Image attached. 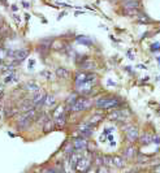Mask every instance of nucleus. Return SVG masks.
Returning <instances> with one entry per match:
<instances>
[{"instance_id": "nucleus-1", "label": "nucleus", "mask_w": 160, "mask_h": 173, "mask_svg": "<svg viewBox=\"0 0 160 173\" xmlns=\"http://www.w3.org/2000/svg\"><path fill=\"white\" fill-rule=\"evenodd\" d=\"M95 104H96V107L102 108V109H112V108H116L120 104V100L117 98L106 96V98H100L98 100H95Z\"/></svg>"}, {"instance_id": "nucleus-2", "label": "nucleus", "mask_w": 160, "mask_h": 173, "mask_svg": "<svg viewBox=\"0 0 160 173\" xmlns=\"http://www.w3.org/2000/svg\"><path fill=\"white\" fill-rule=\"evenodd\" d=\"M90 106H91V100H89V99H77V100L73 103L72 106V111L73 112H81L86 109V108H89Z\"/></svg>"}, {"instance_id": "nucleus-3", "label": "nucleus", "mask_w": 160, "mask_h": 173, "mask_svg": "<svg viewBox=\"0 0 160 173\" xmlns=\"http://www.w3.org/2000/svg\"><path fill=\"white\" fill-rule=\"evenodd\" d=\"M96 76L91 74V73H78L76 76V85L83 83V82H95Z\"/></svg>"}, {"instance_id": "nucleus-4", "label": "nucleus", "mask_w": 160, "mask_h": 173, "mask_svg": "<svg viewBox=\"0 0 160 173\" xmlns=\"http://www.w3.org/2000/svg\"><path fill=\"white\" fill-rule=\"evenodd\" d=\"M93 85H94V82H83V83L76 85V90H77V93L81 95H87L91 93Z\"/></svg>"}, {"instance_id": "nucleus-5", "label": "nucleus", "mask_w": 160, "mask_h": 173, "mask_svg": "<svg viewBox=\"0 0 160 173\" xmlns=\"http://www.w3.org/2000/svg\"><path fill=\"white\" fill-rule=\"evenodd\" d=\"M89 168H90V160L89 159H80V162L77 163L74 171L86 172V171H89Z\"/></svg>"}, {"instance_id": "nucleus-6", "label": "nucleus", "mask_w": 160, "mask_h": 173, "mask_svg": "<svg viewBox=\"0 0 160 173\" xmlns=\"http://www.w3.org/2000/svg\"><path fill=\"white\" fill-rule=\"evenodd\" d=\"M126 138L130 142H134L138 138V129L136 126H128L126 128Z\"/></svg>"}, {"instance_id": "nucleus-7", "label": "nucleus", "mask_w": 160, "mask_h": 173, "mask_svg": "<svg viewBox=\"0 0 160 173\" xmlns=\"http://www.w3.org/2000/svg\"><path fill=\"white\" fill-rule=\"evenodd\" d=\"M73 147H74L76 150H83L87 147V142H86L83 138H77V139H74V142H73Z\"/></svg>"}, {"instance_id": "nucleus-8", "label": "nucleus", "mask_w": 160, "mask_h": 173, "mask_svg": "<svg viewBox=\"0 0 160 173\" xmlns=\"http://www.w3.org/2000/svg\"><path fill=\"white\" fill-rule=\"evenodd\" d=\"M141 143L142 145L154 143V135H151V134H143V135L141 137Z\"/></svg>"}, {"instance_id": "nucleus-9", "label": "nucleus", "mask_w": 160, "mask_h": 173, "mask_svg": "<svg viewBox=\"0 0 160 173\" xmlns=\"http://www.w3.org/2000/svg\"><path fill=\"white\" fill-rule=\"evenodd\" d=\"M55 125H56V128H59V129H61L64 125H65V115H60L56 117V121H55Z\"/></svg>"}, {"instance_id": "nucleus-10", "label": "nucleus", "mask_w": 160, "mask_h": 173, "mask_svg": "<svg viewBox=\"0 0 160 173\" xmlns=\"http://www.w3.org/2000/svg\"><path fill=\"white\" fill-rule=\"evenodd\" d=\"M28 54H29V52H28L26 50H20V51H16V52L13 54V56H15V57H16L17 60H20V61H21V60L26 59Z\"/></svg>"}, {"instance_id": "nucleus-11", "label": "nucleus", "mask_w": 160, "mask_h": 173, "mask_svg": "<svg viewBox=\"0 0 160 173\" xmlns=\"http://www.w3.org/2000/svg\"><path fill=\"white\" fill-rule=\"evenodd\" d=\"M134 155H136V149H134L133 146L128 147V149L124 151V156L126 158V159H132V158H134Z\"/></svg>"}, {"instance_id": "nucleus-12", "label": "nucleus", "mask_w": 160, "mask_h": 173, "mask_svg": "<svg viewBox=\"0 0 160 173\" xmlns=\"http://www.w3.org/2000/svg\"><path fill=\"white\" fill-rule=\"evenodd\" d=\"M56 76L60 77V78H67L69 76V70L65 68H59L57 70H56Z\"/></svg>"}, {"instance_id": "nucleus-13", "label": "nucleus", "mask_w": 160, "mask_h": 173, "mask_svg": "<svg viewBox=\"0 0 160 173\" xmlns=\"http://www.w3.org/2000/svg\"><path fill=\"white\" fill-rule=\"evenodd\" d=\"M44 96H46V95H43L41 93H38L37 95H34L33 104H41V103H43V100H44Z\"/></svg>"}, {"instance_id": "nucleus-14", "label": "nucleus", "mask_w": 160, "mask_h": 173, "mask_svg": "<svg viewBox=\"0 0 160 173\" xmlns=\"http://www.w3.org/2000/svg\"><path fill=\"white\" fill-rule=\"evenodd\" d=\"M95 63L91 61V60H86V61L82 64V69H86V70H91V69H95Z\"/></svg>"}, {"instance_id": "nucleus-15", "label": "nucleus", "mask_w": 160, "mask_h": 173, "mask_svg": "<svg viewBox=\"0 0 160 173\" xmlns=\"http://www.w3.org/2000/svg\"><path fill=\"white\" fill-rule=\"evenodd\" d=\"M43 104L50 107V106H54L55 104V96H52V95H47V96H44V100H43Z\"/></svg>"}, {"instance_id": "nucleus-16", "label": "nucleus", "mask_w": 160, "mask_h": 173, "mask_svg": "<svg viewBox=\"0 0 160 173\" xmlns=\"http://www.w3.org/2000/svg\"><path fill=\"white\" fill-rule=\"evenodd\" d=\"M113 165L117 167V168H122V167L125 165L124 159L120 158V156H113Z\"/></svg>"}, {"instance_id": "nucleus-17", "label": "nucleus", "mask_w": 160, "mask_h": 173, "mask_svg": "<svg viewBox=\"0 0 160 173\" xmlns=\"http://www.w3.org/2000/svg\"><path fill=\"white\" fill-rule=\"evenodd\" d=\"M26 89H29L30 91H33V93H39V86H38L37 83L29 82V83H26Z\"/></svg>"}, {"instance_id": "nucleus-18", "label": "nucleus", "mask_w": 160, "mask_h": 173, "mask_svg": "<svg viewBox=\"0 0 160 173\" xmlns=\"http://www.w3.org/2000/svg\"><path fill=\"white\" fill-rule=\"evenodd\" d=\"M12 81H17V76L13 72H12V73H9V76H8V77H5V78H4V83H11Z\"/></svg>"}, {"instance_id": "nucleus-19", "label": "nucleus", "mask_w": 160, "mask_h": 173, "mask_svg": "<svg viewBox=\"0 0 160 173\" xmlns=\"http://www.w3.org/2000/svg\"><path fill=\"white\" fill-rule=\"evenodd\" d=\"M103 165H113V156H103Z\"/></svg>"}, {"instance_id": "nucleus-20", "label": "nucleus", "mask_w": 160, "mask_h": 173, "mask_svg": "<svg viewBox=\"0 0 160 173\" xmlns=\"http://www.w3.org/2000/svg\"><path fill=\"white\" fill-rule=\"evenodd\" d=\"M100 120H102V116H94V117H93V119H90V120L87 121V122H89L90 125H95V124L98 122V121H100Z\"/></svg>"}, {"instance_id": "nucleus-21", "label": "nucleus", "mask_w": 160, "mask_h": 173, "mask_svg": "<svg viewBox=\"0 0 160 173\" xmlns=\"http://www.w3.org/2000/svg\"><path fill=\"white\" fill-rule=\"evenodd\" d=\"M125 8H138V3L137 2H130L125 4Z\"/></svg>"}, {"instance_id": "nucleus-22", "label": "nucleus", "mask_w": 160, "mask_h": 173, "mask_svg": "<svg viewBox=\"0 0 160 173\" xmlns=\"http://www.w3.org/2000/svg\"><path fill=\"white\" fill-rule=\"evenodd\" d=\"M52 129V122L51 121H47L46 125H44V132H50Z\"/></svg>"}, {"instance_id": "nucleus-23", "label": "nucleus", "mask_w": 160, "mask_h": 173, "mask_svg": "<svg viewBox=\"0 0 160 173\" xmlns=\"http://www.w3.org/2000/svg\"><path fill=\"white\" fill-rule=\"evenodd\" d=\"M77 41H78L80 43H85V44H90V41L85 39V37H80V38H77Z\"/></svg>"}, {"instance_id": "nucleus-24", "label": "nucleus", "mask_w": 160, "mask_h": 173, "mask_svg": "<svg viewBox=\"0 0 160 173\" xmlns=\"http://www.w3.org/2000/svg\"><path fill=\"white\" fill-rule=\"evenodd\" d=\"M95 163H96L98 165H103V156H96V158H95Z\"/></svg>"}, {"instance_id": "nucleus-25", "label": "nucleus", "mask_w": 160, "mask_h": 173, "mask_svg": "<svg viewBox=\"0 0 160 173\" xmlns=\"http://www.w3.org/2000/svg\"><path fill=\"white\" fill-rule=\"evenodd\" d=\"M41 76H46V77H48L50 80H52V78H54V76L51 74V73H50L48 70H47V72H42V73H41Z\"/></svg>"}]
</instances>
